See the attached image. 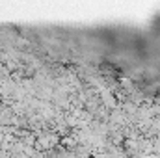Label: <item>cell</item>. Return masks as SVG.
I'll use <instances>...</instances> for the list:
<instances>
[{
    "mask_svg": "<svg viewBox=\"0 0 160 158\" xmlns=\"http://www.w3.org/2000/svg\"><path fill=\"white\" fill-rule=\"evenodd\" d=\"M101 104L106 108V110H116L118 108V101H116V97L112 95V91L110 89H104V87H101Z\"/></svg>",
    "mask_w": 160,
    "mask_h": 158,
    "instance_id": "6da1fadb",
    "label": "cell"
},
{
    "mask_svg": "<svg viewBox=\"0 0 160 158\" xmlns=\"http://www.w3.org/2000/svg\"><path fill=\"white\" fill-rule=\"evenodd\" d=\"M62 141H63V145H67V147H75L78 140H77V138H63Z\"/></svg>",
    "mask_w": 160,
    "mask_h": 158,
    "instance_id": "7a4b0ae2",
    "label": "cell"
}]
</instances>
